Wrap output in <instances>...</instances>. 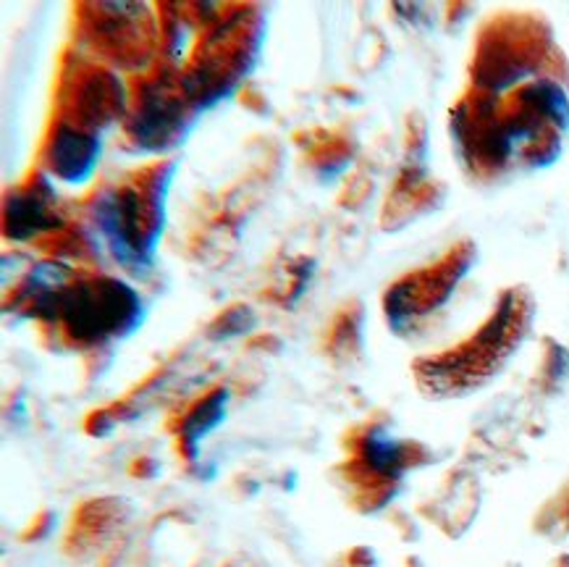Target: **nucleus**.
Here are the masks:
<instances>
[{
	"instance_id": "obj_1",
	"label": "nucleus",
	"mask_w": 569,
	"mask_h": 567,
	"mask_svg": "<svg viewBox=\"0 0 569 567\" xmlns=\"http://www.w3.org/2000/svg\"><path fill=\"white\" fill-rule=\"evenodd\" d=\"M530 326V300L520 292H507L483 329L472 334L455 350L418 362L420 389L430 397L465 395L491 378L517 350Z\"/></svg>"
},
{
	"instance_id": "obj_2",
	"label": "nucleus",
	"mask_w": 569,
	"mask_h": 567,
	"mask_svg": "<svg viewBox=\"0 0 569 567\" xmlns=\"http://www.w3.org/2000/svg\"><path fill=\"white\" fill-rule=\"evenodd\" d=\"M173 166L152 171L142 181H123L94 198L92 221L116 263L140 276L156 260V247L163 235V206Z\"/></svg>"
},
{
	"instance_id": "obj_3",
	"label": "nucleus",
	"mask_w": 569,
	"mask_h": 567,
	"mask_svg": "<svg viewBox=\"0 0 569 567\" xmlns=\"http://www.w3.org/2000/svg\"><path fill=\"white\" fill-rule=\"evenodd\" d=\"M32 316L61 321L77 345L123 339L142 324V302L127 284L111 276L69 284V287L27 302Z\"/></svg>"
},
{
	"instance_id": "obj_4",
	"label": "nucleus",
	"mask_w": 569,
	"mask_h": 567,
	"mask_svg": "<svg viewBox=\"0 0 569 567\" xmlns=\"http://www.w3.org/2000/svg\"><path fill=\"white\" fill-rule=\"evenodd\" d=\"M472 263V247L467 250H451L449 258H443L439 266L415 271L393 284L386 292V318L397 334L412 331L415 326L441 310V305L449 300L457 284L462 281L467 268Z\"/></svg>"
},
{
	"instance_id": "obj_5",
	"label": "nucleus",
	"mask_w": 569,
	"mask_h": 567,
	"mask_svg": "<svg viewBox=\"0 0 569 567\" xmlns=\"http://www.w3.org/2000/svg\"><path fill=\"white\" fill-rule=\"evenodd\" d=\"M94 17L87 19L92 46L106 53L113 61L137 67V61H144L156 42V29L148 17L144 6L131 3H98L87 6Z\"/></svg>"
},
{
	"instance_id": "obj_6",
	"label": "nucleus",
	"mask_w": 569,
	"mask_h": 567,
	"mask_svg": "<svg viewBox=\"0 0 569 567\" xmlns=\"http://www.w3.org/2000/svg\"><path fill=\"white\" fill-rule=\"evenodd\" d=\"M187 108H194L181 90V82H152L142 87L137 98L134 116L129 121V135L142 150H166L184 140L189 123Z\"/></svg>"
},
{
	"instance_id": "obj_7",
	"label": "nucleus",
	"mask_w": 569,
	"mask_h": 567,
	"mask_svg": "<svg viewBox=\"0 0 569 567\" xmlns=\"http://www.w3.org/2000/svg\"><path fill=\"white\" fill-rule=\"evenodd\" d=\"M127 111V92L119 79L106 69H90L79 74L71 87V106L66 108L63 123L98 135V129H108Z\"/></svg>"
},
{
	"instance_id": "obj_8",
	"label": "nucleus",
	"mask_w": 569,
	"mask_h": 567,
	"mask_svg": "<svg viewBox=\"0 0 569 567\" xmlns=\"http://www.w3.org/2000/svg\"><path fill=\"white\" fill-rule=\"evenodd\" d=\"M418 447L410 441H401L389 428L370 426L357 441V465L376 486L399 484L401 476L415 465Z\"/></svg>"
},
{
	"instance_id": "obj_9",
	"label": "nucleus",
	"mask_w": 569,
	"mask_h": 567,
	"mask_svg": "<svg viewBox=\"0 0 569 567\" xmlns=\"http://www.w3.org/2000/svg\"><path fill=\"white\" fill-rule=\"evenodd\" d=\"M100 158V137L58 121L48 145V166L66 185H84Z\"/></svg>"
},
{
	"instance_id": "obj_10",
	"label": "nucleus",
	"mask_w": 569,
	"mask_h": 567,
	"mask_svg": "<svg viewBox=\"0 0 569 567\" xmlns=\"http://www.w3.org/2000/svg\"><path fill=\"white\" fill-rule=\"evenodd\" d=\"M58 227H61V218L53 208V189L48 181L38 189H13L6 200V237L9 239L27 242Z\"/></svg>"
},
{
	"instance_id": "obj_11",
	"label": "nucleus",
	"mask_w": 569,
	"mask_h": 567,
	"mask_svg": "<svg viewBox=\"0 0 569 567\" xmlns=\"http://www.w3.org/2000/svg\"><path fill=\"white\" fill-rule=\"evenodd\" d=\"M226 405H229V391L218 389L213 395L202 399V402H197L192 410L187 412V418L181 420V449H184L189 460H194L197 457L200 441L223 424Z\"/></svg>"
},
{
	"instance_id": "obj_12",
	"label": "nucleus",
	"mask_w": 569,
	"mask_h": 567,
	"mask_svg": "<svg viewBox=\"0 0 569 567\" xmlns=\"http://www.w3.org/2000/svg\"><path fill=\"white\" fill-rule=\"evenodd\" d=\"M252 324H254V316L250 312V308H233L226 312L223 318H218L216 334L218 339H229V337H237V334H244Z\"/></svg>"
}]
</instances>
